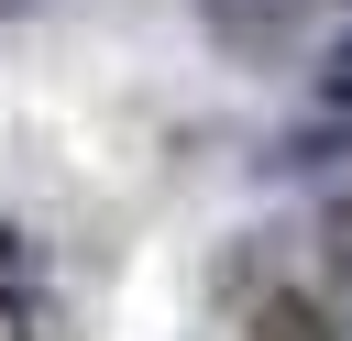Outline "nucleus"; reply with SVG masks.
<instances>
[{
    "label": "nucleus",
    "mask_w": 352,
    "mask_h": 341,
    "mask_svg": "<svg viewBox=\"0 0 352 341\" xmlns=\"http://www.w3.org/2000/svg\"><path fill=\"white\" fill-rule=\"evenodd\" d=\"M242 341H341V330H330V319H319L297 286H275V297L253 308V330H242Z\"/></svg>",
    "instance_id": "nucleus-1"
},
{
    "label": "nucleus",
    "mask_w": 352,
    "mask_h": 341,
    "mask_svg": "<svg viewBox=\"0 0 352 341\" xmlns=\"http://www.w3.org/2000/svg\"><path fill=\"white\" fill-rule=\"evenodd\" d=\"M0 11H11V0H0Z\"/></svg>",
    "instance_id": "nucleus-2"
}]
</instances>
